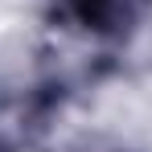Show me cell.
<instances>
[{"label":"cell","mask_w":152,"mask_h":152,"mask_svg":"<svg viewBox=\"0 0 152 152\" xmlns=\"http://www.w3.org/2000/svg\"><path fill=\"white\" fill-rule=\"evenodd\" d=\"M82 17L95 25H111V21L127 17V0H82Z\"/></svg>","instance_id":"obj_1"}]
</instances>
